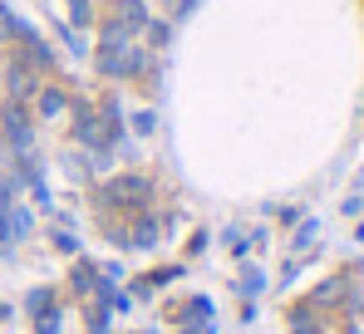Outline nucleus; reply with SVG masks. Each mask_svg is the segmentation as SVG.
Returning <instances> with one entry per match:
<instances>
[{"label": "nucleus", "mask_w": 364, "mask_h": 334, "mask_svg": "<svg viewBox=\"0 0 364 334\" xmlns=\"http://www.w3.org/2000/svg\"><path fill=\"white\" fill-rule=\"evenodd\" d=\"M261 285H266V280H261V271H256V266H246L242 280H237V290H242L246 300H251V295H261Z\"/></svg>", "instance_id": "9"}, {"label": "nucleus", "mask_w": 364, "mask_h": 334, "mask_svg": "<svg viewBox=\"0 0 364 334\" xmlns=\"http://www.w3.org/2000/svg\"><path fill=\"white\" fill-rule=\"evenodd\" d=\"M182 334H187V330H182Z\"/></svg>", "instance_id": "14"}, {"label": "nucleus", "mask_w": 364, "mask_h": 334, "mask_svg": "<svg viewBox=\"0 0 364 334\" xmlns=\"http://www.w3.org/2000/svg\"><path fill=\"white\" fill-rule=\"evenodd\" d=\"M35 334H60V310H55V305L35 315Z\"/></svg>", "instance_id": "10"}, {"label": "nucleus", "mask_w": 364, "mask_h": 334, "mask_svg": "<svg viewBox=\"0 0 364 334\" xmlns=\"http://www.w3.org/2000/svg\"><path fill=\"white\" fill-rule=\"evenodd\" d=\"M25 236H30V212L10 202V207L0 212V246H15V241H25Z\"/></svg>", "instance_id": "2"}, {"label": "nucleus", "mask_w": 364, "mask_h": 334, "mask_svg": "<svg viewBox=\"0 0 364 334\" xmlns=\"http://www.w3.org/2000/svg\"><path fill=\"white\" fill-rule=\"evenodd\" d=\"M35 104H40L45 118H55V113H64V94H60V89H40V99H35Z\"/></svg>", "instance_id": "8"}, {"label": "nucleus", "mask_w": 364, "mask_h": 334, "mask_svg": "<svg viewBox=\"0 0 364 334\" xmlns=\"http://www.w3.org/2000/svg\"><path fill=\"white\" fill-rule=\"evenodd\" d=\"M0 128H5V143H10L15 153H30V143H35V133H30V118H25V113L15 109V104H10V109L0 113Z\"/></svg>", "instance_id": "1"}, {"label": "nucleus", "mask_w": 364, "mask_h": 334, "mask_svg": "<svg viewBox=\"0 0 364 334\" xmlns=\"http://www.w3.org/2000/svg\"><path fill=\"white\" fill-rule=\"evenodd\" d=\"M10 197H15V182H10V177H0V212L10 207Z\"/></svg>", "instance_id": "12"}, {"label": "nucleus", "mask_w": 364, "mask_h": 334, "mask_svg": "<svg viewBox=\"0 0 364 334\" xmlns=\"http://www.w3.org/2000/svg\"><path fill=\"white\" fill-rule=\"evenodd\" d=\"M128 246H138V251H148V246H158V222L153 217H143V222L128 231Z\"/></svg>", "instance_id": "5"}, {"label": "nucleus", "mask_w": 364, "mask_h": 334, "mask_svg": "<svg viewBox=\"0 0 364 334\" xmlns=\"http://www.w3.org/2000/svg\"><path fill=\"white\" fill-rule=\"evenodd\" d=\"M207 315H212V300H207V295H197V300H187V310H182V320H187V325H202Z\"/></svg>", "instance_id": "7"}, {"label": "nucleus", "mask_w": 364, "mask_h": 334, "mask_svg": "<svg viewBox=\"0 0 364 334\" xmlns=\"http://www.w3.org/2000/svg\"><path fill=\"white\" fill-rule=\"evenodd\" d=\"M74 290L84 295V290H99V271H94V261H79L74 266Z\"/></svg>", "instance_id": "6"}, {"label": "nucleus", "mask_w": 364, "mask_h": 334, "mask_svg": "<svg viewBox=\"0 0 364 334\" xmlns=\"http://www.w3.org/2000/svg\"><path fill=\"white\" fill-rule=\"evenodd\" d=\"M25 305H30V315H40V310H50V305H55V295H50V290H30V295H25Z\"/></svg>", "instance_id": "11"}, {"label": "nucleus", "mask_w": 364, "mask_h": 334, "mask_svg": "<svg viewBox=\"0 0 364 334\" xmlns=\"http://www.w3.org/2000/svg\"><path fill=\"white\" fill-rule=\"evenodd\" d=\"M0 320H10V305H5V300H0Z\"/></svg>", "instance_id": "13"}, {"label": "nucleus", "mask_w": 364, "mask_h": 334, "mask_svg": "<svg viewBox=\"0 0 364 334\" xmlns=\"http://www.w3.org/2000/svg\"><path fill=\"white\" fill-rule=\"evenodd\" d=\"M10 94L15 99H25V94H35V74H30V64H10Z\"/></svg>", "instance_id": "4"}, {"label": "nucleus", "mask_w": 364, "mask_h": 334, "mask_svg": "<svg viewBox=\"0 0 364 334\" xmlns=\"http://www.w3.org/2000/svg\"><path fill=\"white\" fill-rule=\"evenodd\" d=\"M99 64H104V74H133V69L143 64V55H138L133 45H128V50H119V40H109V45H104V59H99Z\"/></svg>", "instance_id": "3"}]
</instances>
